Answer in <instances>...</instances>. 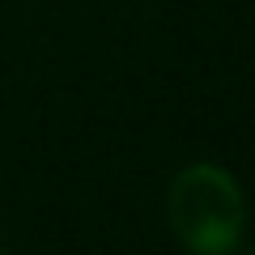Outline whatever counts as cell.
Returning <instances> with one entry per match:
<instances>
[{
  "label": "cell",
  "mask_w": 255,
  "mask_h": 255,
  "mask_svg": "<svg viewBox=\"0 0 255 255\" xmlns=\"http://www.w3.org/2000/svg\"><path fill=\"white\" fill-rule=\"evenodd\" d=\"M170 230L191 255H230L243 238V191L221 166H187L166 191Z\"/></svg>",
  "instance_id": "obj_1"
}]
</instances>
